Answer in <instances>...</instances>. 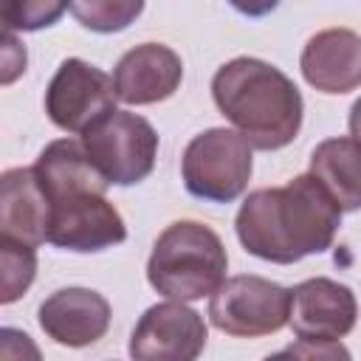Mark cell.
<instances>
[{
    "label": "cell",
    "instance_id": "18",
    "mask_svg": "<svg viewBox=\"0 0 361 361\" xmlns=\"http://www.w3.org/2000/svg\"><path fill=\"white\" fill-rule=\"evenodd\" d=\"M0 259H3V293H0V302L11 305L31 288L34 274H37V254L25 243L0 237Z\"/></svg>",
    "mask_w": 361,
    "mask_h": 361
},
{
    "label": "cell",
    "instance_id": "10",
    "mask_svg": "<svg viewBox=\"0 0 361 361\" xmlns=\"http://www.w3.org/2000/svg\"><path fill=\"white\" fill-rule=\"evenodd\" d=\"M358 319L355 293L327 276H313L290 288V330L302 341H338Z\"/></svg>",
    "mask_w": 361,
    "mask_h": 361
},
{
    "label": "cell",
    "instance_id": "5",
    "mask_svg": "<svg viewBox=\"0 0 361 361\" xmlns=\"http://www.w3.org/2000/svg\"><path fill=\"white\" fill-rule=\"evenodd\" d=\"M82 147L107 183H141L158 158V133L152 124L130 110H113L82 133Z\"/></svg>",
    "mask_w": 361,
    "mask_h": 361
},
{
    "label": "cell",
    "instance_id": "17",
    "mask_svg": "<svg viewBox=\"0 0 361 361\" xmlns=\"http://www.w3.org/2000/svg\"><path fill=\"white\" fill-rule=\"evenodd\" d=\"M68 11H73V17L90 31L113 34L127 28L144 11V3L141 0H85V3H68Z\"/></svg>",
    "mask_w": 361,
    "mask_h": 361
},
{
    "label": "cell",
    "instance_id": "11",
    "mask_svg": "<svg viewBox=\"0 0 361 361\" xmlns=\"http://www.w3.org/2000/svg\"><path fill=\"white\" fill-rule=\"evenodd\" d=\"M180 79H183L180 56L161 42H141L130 48L113 71L116 96L124 104L164 102L180 87Z\"/></svg>",
    "mask_w": 361,
    "mask_h": 361
},
{
    "label": "cell",
    "instance_id": "6",
    "mask_svg": "<svg viewBox=\"0 0 361 361\" xmlns=\"http://www.w3.org/2000/svg\"><path fill=\"white\" fill-rule=\"evenodd\" d=\"M209 319L234 338L271 336L290 319V290L257 274L228 276L209 299Z\"/></svg>",
    "mask_w": 361,
    "mask_h": 361
},
{
    "label": "cell",
    "instance_id": "1",
    "mask_svg": "<svg viewBox=\"0 0 361 361\" xmlns=\"http://www.w3.org/2000/svg\"><path fill=\"white\" fill-rule=\"evenodd\" d=\"M338 226V203L310 172L296 175L285 186L254 189L234 217L243 248L276 265L324 254L333 245Z\"/></svg>",
    "mask_w": 361,
    "mask_h": 361
},
{
    "label": "cell",
    "instance_id": "20",
    "mask_svg": "<svg viewBox=\"0 0 361 361\" xmlns=\"http://www.w3.org/2000/svg\"><path fill=\"white\" fill-rule=\"evenodd\" d=\"M262 361H353L341 341H293L290 347L265 355Z\"/></svg>",
    "mask_w": 361,
    "mask_h": 361
},
{
    "label": "cell",
    "instance_id": "21",
    "mask_svg": "<svg viewBox=\"0 0 361 361\" xmlns=\"http://www.w3.org/2000/svg\"><path fill=\"white\" fill-rule=\"evenodd\" d=\"M0 353H3V361H42V353L34 344V338L17 327L0 330Z\"/></svg>",
    "mask_w": 361,
    "mask_h": 361
},
{
    "label": "cell",
    "instance_id": "13",
    "mask_svg": "<svg viewBox=\"0 0 361 361\" xmlns=\"http://www.w3.org/2000/svg\"><path fill=\"white\" fill-rule=\"evenodd\" d=\"M302 76L322 93H350L361 87V34L324 28L313 34L299 56Z\"/></svg>",
    "mask_w": 361,
    "mask_h": 361
},
{
    "label": "cell",
    "instance_id": "12",
    "mask_svg": "<svg viewBox=\"0 0 361 361\" xmlns=\"http://www.w3.org/2000/svg\"><path fill=\"white\" fill-rule=\"evenodd\" d=\"M39 327L62 347L96 344L110 327V302L90 288H59L39 305Z\"/></svg>",
    "mask_w": 361,
    "mask_h": 361
},
{
    "label": "cell",
    "instance_id": "23",
    "mask_svg": "<svg viewBox=\"0 0 361 361\" xmlns=\"http://www.w3.org/2000/svg\"><path fill=\"white\" fill-rule=\"evenodd\" d=\"M347 124H350V135H353V138L361 144V99H355V102H353Z\"/></svg>",
    "mask_w": 361,
    "mask_h": 361
},
{
    "label": "cell",
    "instance_id": "2",
    "mask_svg": "<svg viewBox=\"0 0 361 361\" xmlns=\"http://www.w3.org/2000/svg\"><path fill=\"white\" fill-rule=\"evenodd\" d=\"M217 110L254 149H282L302 127L305 102L293 79L257 56H237L212 76Z\"/></svg>",
    "mask_w": 361,
    "mask_h": 361
},
{
    "label": "cell",
    "instance_id": "15",
    "mask_svg": "<svg viewBox=\"0 0 361 361\" xmlns=\"http://www.w3.org/2000/svg\"><path fill=\"white\" fill-rule=\"evenodd\" d=\"M34 172L51 206L79 195H104L110 186L87 158L85 147L73 138L51 141L39 152Z\"/></svg>",
    "mask_w": 361,
    "mask_h": 361
},
{
    "label": "cell",
    "instance_id": "3",
    "mask_svg": "<svg viewBox=\"0 0 361 361\" xmlns=\"http://www.w3.org/2000/svg\"><path fill=\"white\" fill-rule=\"evenodd\" d=\"M226 268L228 254L217 231L197 220H175L152 245L147 279L172 302H195L226 282Z\"/></svg>",
    "mask_w": 361,
    "mask_h": 361
},
{
    "label": "cell",
    "instance_id": "8",
    "mask_svg": "<svg viewBox=\"0 0 361 361\" xmlns=\"http://www.w3.org/2000/svg\"><path fill=\"white\" fill-rule=\"evenodd\" d=\"M209 338L206 322L183 302H158L141 313L130 336L133 361H197Z\"/></svg>",
    "mask_w": 361,
    "mask_h": 361
},
{
    "label": "cell",
    "instance_id": "22",
    "mask_svg": "<svg viewBox=\"0 0 361 361\" xmlns=\"http://www.w3.org/2000/svg\"><path fill=\"white\" fill-rule=\"evenodd\" d=\"M3 82L8 85L17 73L25 71V48L11 37V31H6V48H3Z\"/></svg>",
    "mask_w": 361,
    "mask_h": 361
},
{
    "label": "cell",
    "instance_id": "14",
    "mask_svg": "<svg viewBox=\"0 0 361 361\" xmlns=\"http://www.w3.org/2000/svg\"><path fill=\"white\" fill-rule=\"evenodd\" d=\"M51 203L37 180L34 166L6 169L0 178V228L3 237L31 248L48 243Z\"/></svg>",
    "mask_w": 361,
    "mask_h": 361
},
{
    "label": "cell",
    "instance_id": "19",
    "mask_svg": "<svg viewBox=\"0 0 361 361\" xmlns=\"http://www.w3.org/2000/svg\"><path fill=\"white\" fill-rule=\"evenodd\" d=\"M62 11H68V3H45V0H17L3 8L6 31H39L45 25H54Z\"/></svg>",
    "mask_w": 361,
    "mask_h": 361
},
{
    "label": "cell",
    "instance_id": "7",
    "mask_svg": "<svg viewBox=\"0 0 361 361\" xmlns=\"http://www.w3.org/2000/svg\"><path fill=\"white\" fill-rule=\"evenodd\" d=\"M116 85L102 68L71 56L62 59L45 87V113L65 133H85L116 110Z\"/></svg>",
    "mask_w": 361,
    "mask_h": 361
},
{
    "label": "cell",
    "instance_id": "16",
    "mask_svg": "<svg viewBox=\"0 0 361 361\" xmlns=\"http://www.w3.org/2000/svg\"><path fill=\"white\" fill-rule=\"evenodd\" d=\"M310 175L330 192L341 212L361 209V144L338 135L310 152Z\"/></svg>",
    "mask_w": 361,
    "mask_h": 361
},
{
    "label": "cell",
    "instance_id": "4",
    "mask_svg": "<svg viewBox=\"0 0 361 361\" xmlns=\"http://www.w3.org/2000/svg\"><path fill=\"white\" fill-rule=\"evenodd\" d=\"M251 144L228 127H212L195 135L180 158L186 192L209 203L237 200L251 180Z\"/></svg>",
    "mask_w": 361,
    "mask_h": 361
},
{
    "label": "cell",
    "instance_id": "9",
    "mask_svg": "<svg viewBox=\"0 0 361 361\" xmlns=\"http://www.w3.org/2000/svg\"><path fill=\"white\" fill-rule=\"evenodd\" d=\"M127 240L118 209L104 195H79L51 206L48 243L65 251L93 254Z\"/></svg>",
    "mask_w": 361,
    "mask_h": 361
}]
</instances>
